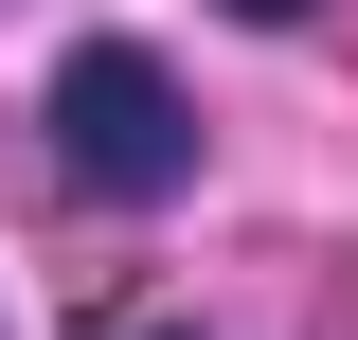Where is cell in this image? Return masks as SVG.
<instances>
[{
	"label": "cell",
	"instance_id": "obj_2",
	"mask_svg": "<svg viewBox=\"0 0 358 340\" xmlns=\"http://www.w3.org/2000/svg\"><path fill=\"white\" fill-rule=\"evenodd\" d=\"M233 18H268V36H287V18H322V0H233Z\"/></svg>",
	"mask_w": 358,
	"mask_h": 340
},
{
	"label": "cell",
	"instance_id": "obj_1",
	"mask_svg": "<svg viewBox=\"0 0 358 340\" xmlns=\"http://www.w3.org/2000/svg\"><path fill=\"white\" fill-rule=\"evenodd\" d=\"M54 162L90 179V197H179L197 179V108H179V72L143 36H90V54H54Z\"/></svg>",
	"mask_w": 358,
	"mask_h": 340
}]
</instances>
